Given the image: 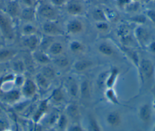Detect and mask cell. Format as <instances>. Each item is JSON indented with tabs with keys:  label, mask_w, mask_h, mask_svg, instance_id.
<instances>
[{
	"label": "cell",
	"mask_w": 155,
	"mask_h": 131,
	"mask_svg": "<svg viewBox=\"0 0 155 131\" xmlns=\"http://www.w3.org/2000/svg\"><path fill=\"white\" fill-rule=\"evenodd\" d=\"M13 19L0 10V32L4 41L11 42L16 38V30Z\"/></svg>",
	"instance_id": "6da1fadb"
},
{
	"label": "cell",
	"mask_w": 155,
	"mask_h": 131,
	"mask_svg": "<svg viewBox=\"0 0 155 131\" xmlns=\"http://www.w3.org/2000/svg\"><path fill=\"white\" fill-rule=\"evenodd\" d=\"M36 9L37 17L42 21H56L58 16L57 11L51 3L39 1Z\"/></svg>",
	"instance_id": "7a4b0ae2"
},
{
	"label": "cell",
	"mask_w": 155,
	"mask_h": 131,
	"mask_svg": "<svg viewBox=\"0 0 155 131\" xmlns=\"http://www.w3.org/2000/svg\"><path fill=\"white\" fill-rule=\"evenodd\" d=\"M42 34L48 37L61 35L62 31L55 21H42L40 25Z\"/></svg>",
	"instance_id": "3957f363"
},
{
	"label": "cell",
	"mask_w": 155,
	"mask_h": 131,
	"mask_svg": "<svg viewBox=\"0 0 155 131\" xmlns=\"http://www.w3.org/2000/svg\"><path fill=\"white\" fill-rule=\"evenodd\" d=\"M4 5V8L2 10L12 19L14 20L19 18L22 5L19 0H7Z\"/></svg>",
	"instance_id": "277c9868"
},
{
	"label": "cell",
	"mask_w": 155,
	"mask_h": 131,
	"mask_svg": "<svg viewBox=\"0 0 155 131\" xmlns=\"http://www.w3.org/2000/svg\"><path fill=\"white\" fill-rule=\"evenodd\" d=\"M41 42L42 39L39 33L21 36V42L22 46L30 51L36 50L41 45Z\"/></svg>",
	"instance_id": "5b68a950"
},
{
	"label": "cell",
	"mask_w": 155,
	"mask_h": 131,
	"mask_svg": "<svg viewBox=\"0 0 155 131\" xmlns=\"http://www.w3.org/2000/svg\"><path fill=\"white\" fill-rule=\"evenodd\" d=\"M37 18L35 7H22L19 19L22 22H35Z\"/></svg>",
	"instance_id": "8992f818"
},
{
	"label": "cell",
	"mask_w": 155,
	"mask_h": 131,
	"mask_svg": "<svg viewBox=\"0 0 155 131\" xmlns=\"http://www.w3.org/2000/svg\"><path fill=\"white\" fill-rule=\"evenodd\" d=\"M19 31L21 36H28L38 33L39 28L35 22H22Z\"/></svg>",
	"instance_id": "52a82bcc"
},
{
	"label": "cell",
	"mask_w": 155,
	"mask_h": 131,
	"mask_svg": "<svg viewBox=\"0 0 155 131\" xmlns=\"http://www.w3.org/2000/svg\"><path fill=\"white\" fill-rule=\"evenodd\" d=\"M139 67L143 77L148 79L153 76L154 67L152 62L150 60L147 59H142L139 63Z\"/></svg>",
	"instance_id": "ba28073f"
},
{
	"label": "cell",
	"mask_w": 155,
	"mask_h": 131,
	"mask_svg": "<svg viewBox=\"0 0 155 131\" xmlns=\"http://www.w3.org/2000/svg\"><path fill=\"white\" fill-rule=\"evenodd\" d=\"M84 28L83 23L78 19H72L66 25V30L71 34H78L82 33Z\"/></svg>",
	"instance_id": "9c48e42d"
},
{
	"label": "cell",
	"mask_w": 155,
	"mask_h": 131,
	"mask_svg": "<svg viewBox=\"0 0 155 131\" xmlns=\"http://www.w3.org/2000/svg\"><path fill=\"white\" fill-rule=\"evenodd\" d=\"M48 53L54 57L62 55L64 51V46L63 43L58 40L51 42L47 46Z\"/></svg>",
	"instance_id": "30bf717a"
},
{
	"label": "cell",
	"mask_w": 155,
	"mask_h": 131,
	"mask_svg": "<svg viewBox=\"0 0 155 131\" xmlns=\"http://www.w3.org/2000/svg\"><path fill=\"white\" fill-rule=\"evenodd\" d=\"M151 108L149 104L145 103L139 107V116L140 120L145 124L150 123L151 119Z\"/></svg>",
	"instance_id": "8fae6325"
},
{
	"label": "cell",
	"mask_w": 155,
	"mask_h": 131,
	"mask_svg": "<svg viewBox=\"0 0 155 131\" xmlns=\"http://www.w3.org/2000/svg\"><path fill=\"white\" fill-rule=\"evenodd\" d=\"M106 121L110 126L116 127L121 124L122 117L119 112L112 111L107 114L106 117Z\"/></svg>",
	"instance_id": "7c38bea8"
},
{
	"label": "cell",
	"mask_w": 155,
	"mask_h": 131,
	"mask_svg": "<svg viewBox=\"0 0 155 131\" xmlns=\"http://www.w3.org/2000/svg\"><path fill=\"white\" fill-rule=\"evenodd\" d=\"M33 57L35 61L42 65H48L51 62L49 56L41 50H36L33 51Z\"/></svg>",
	"instance_id": "4fadbf2b"
},
{
	"label": "cell",
	"mask_w": 155,
	"mask_h": 131,
	"mask_svg": "<svg viewBox=\"0 0 155 131\" xmlns=\"http://www.w3.org/2000/svg\"><path fill=\"white\" fill-rule=\"evenodd\" d=\"M36 91V86L35 83L31 80H25L22 88V94L27 97H30L35 95Z\"/></svg>",
	"instance_id": "5bb4252c"
},
{
	"label": "cell",
	"mask_w": 155,
	"mask_h": 131,
	"mask_svg": "<svg viewBox=\"0 0 155 131\" xmlns=\"http://www.w3.org/2000/svg\"><path fill=\"white\" fill-rule=\"evenodd\" d=\"M17 53L16 50L10 47L0 48V62L8 61L15 57Z\"/></svg>",
	"instance_id": "9a60e30c"
},
{
	"label": "cell",
	"mask_w": 155,
	"mask_h": 131,
	"mask_svg": "<svg viewBox=\"0 0 155 131\" xmlns=\"http://www.w3.org/2000/svg\"><path fill=\"white\" fill-rule=\"evenodd\" d=\"M66 10L69 14L76 16L81 14L83 12L84 8L83 6L81 4L78 3V2L72 1L68 4L67 5Z\"/></svg>",
	"instance_id": "2e32d148"
},
{
	"label": "cell",
	"mask_w": 155,
	"mask_h": 131,
	"mask_svg": "<svg viewBox=\"0 0 155 131\" xmlns=\"http://www.w3.org/2000/svg\"><path fill=\"white\" fill-rule=\"evenodd\" d=\"M93 65V62L91 60L87 59L79 60L73 65L74 69L79 72H82L87 71Z\"/></svg>",
	"instance_id": "e0dca14e"
},
{
	"label": "cell",
	"mask_w": 155,
	"mask_h": 131,
	"mask_svg": "<svg viewBox=\"0 0 155 131\" xmlns=\"http://www.w3.org/2000/svg\"><path fill=\"white\" fill-rule=\"evenodd\" d=\"M79 94L81 97L85 100H88L91 97V87L90 82L87 80H83L79 86Z\"/></svg>",
	"instance_id": "ac0fdd59"
},
{
	"label": "cell",
	"mask_w": 155,
	"mask_h": 131,
	"mask_svg": "<svg viewBox=\"0 0 155 131\" xmlns=\"http://www.w3.org/2000/svg\"><path fill=\"white\" fill-rule=\"evenodd\" d=\"M135 36L137 41L141 44L145 43L149 38L147 30L142 27H137L135 30Z\"/></svg>",
	"instance_id": "d6986e66"
},
{
	"label": "cell",
	"mask_w": 155,
	"mask_h": 131,
	"mask_svg": "<svg viewBox=\"0 0 155 131\" xmlns=\"http://www.w3.org/2000/svg\"><path fill=\"white\" fill-rule=\"evenodd\" d=\"M118 73H119V71L117 68H113L111 71L108 77L106 78V80L105 81V84L107 87V88H111L113 87L114 85L115 84Z\"/></svg>",
	"instance_id": "ffe728a7"
},
{
	"label": "cell",
	"mask_w": 155,
	"mask_h": 131,
	"mask_svg": "<svg viewBox=\"0 0 155 131\" xmlns=\"http://www.w3.org/2000/svg\"><path fill=\"white\" fill-rule=\"evenodd\" d=\"M99 52L104 56H111L114 53V50L113 48L107 43H102L98 46Z\"/></svg>",
	"instance_id": "44dd1931"
},
{
	"label": "cell",
	"mask_w": 155,
	"mask_h": 131,
	"mask_svg": "<svg viewBox=\"0 0 155 131\" xmlns=\"http://www.w3.org/2000/svg\"><path fill=\"white\" fill-rule=\"evenodd\" d=\"M70 50L75 54L81 53L84 50V45L78 40H72L69 44Z\"/></svg>",
	"instance_id": "7402d4cb"
},
{
	"label": "cell",
	"mask_w": 155,
	"mask_h": 131,
	"mask_svg": "<svg viewBox=\"0 0 155 131\" xmlns=\"http://www.w3.org/2000/svg\"><path fill=\"white\" fill-rule=\"evenodd\" d=\"M54 63L59 68H66L70 65L69 59L64 56L60 55L56 57V59L54 60Z\"/></svg>",
	"instance_id": "603a6c76"
},
{
	"label": "cell",
	"mask_w": 155,
	"mask_h": 131,
	"mask_svg": "<svg viewBox=\"0 0 155 131\" xmlns=\"http://www.w3.org/2000/svg\"><path fill=\"white\" fill-rule=\"evenodd\" d=\"M67 113L72 118H78L79 117L80 112L78 106L74 104H70L66 109Z\"/></svg>",
	"instance_id": "cb8c5ba5"
},
{
	"label": "cell",
	"mask_w": 155,
	"mask_h": 131,
	"mask_svg": "<svg viewBox=\"0 0 155 131\" xmlns=\"http://www.w3.org/2000/svg\"><path fill=\"white\" fill-rule=\"evenodd\" d=\"M41 73L49 80L53 79L55 77L54 69L48 65H45L43 66L41 69Z\"/></svg>",
	"instance_id": "d4e9b609"
},
{
	"label": "cell",
	"mask_w": 155,
	"mask_h": 131,
	"mask_svg": "<svg viewBox=\"0 0 155 131\" xmlns=\"http://www.w3.org/2000/svg\"><path fill=\"white\" fill-rule=\"evenodd\" d=\"M36 80L38 85L42 89H46L49 86V80L45 77L41 72L36 76Z\"/></svg>",
	"instance_id": "484cf974"
},
{
	"label": "cell",
	"mask_w": 155,
	"mask_h": 131,
	"mask_svg": "<svg viewBox=\"0 0 155 131\" xmlns=\"http://www.w3.org/2000/svg\"><path fill=\"white\" fill-rule=\"evenodd\" d=\"M93 18L96 21H107V18L105 12L101 8H96L92 14Z\"/></svg>",
	"instance_id": "4316f807"
},
{
	"label": "cell",
	"mask_w": 155,
	"mask_h": 131,
	"mask_svg": "<svg viewBox=\"0 0 155 131\" xmlns=\"http://www.w3.org/2000/svg\"><path fill=\"white\" fill-rule=\"evenodd\" d=\"M105 96L113 104H119V102L117 98L116 92L113 89V88H108L107 89V91H105Z\"/></svg>",
	"instance_id": "83f0119b"
},
{
	"label": "cell",
	"mask_w": 155,
	"mask_h": 131,
	"mask_svg": "<svg viewBox=\"0 0 155 131\" xmlns=\"http://www.w3.org/2000/svg\"><path fill=\"white\" fill-rule=\"evenodd\" d=\"M51 98L56 103H61L62 101L64 100V94L62 91L59 88L54 89L53 91Z\"/></svg>",
	"instance_id": "f1b7e54d"
},
{
	"label": "cell",
	"mask_w": 155,
	"mask_h": 131,
	"mask_svg": "<svg viewBox=\"0 0 155 131\" xmlns=\"http://www.w3.org/2000/svg\"><path fill=\"white\" fill-rule=\"evenodd\" d=\"M68 90L70 94L73 97H78L79 94V86L75 81H72L70 83Z\"/></svg>",
	"instance_id": "f546056e"
},
{
	"label": "cell",
	"mask_w": 155,
	"mask_h": 131,
	"mask_svg": "<svg viewBox=\"0 0 155 131\" xmlns=\"http://www.w3.org/2000/svg\"><path fill=\"white\" fill-rule=\"evenodd\" d=\"M20 97V92L17 90H12L6 94V99L8 101H15Z\"/></svg>",
	"instance_id": "4dcf8cb0"
},
{
	"label": "cell",
	"mask_w": 155,
	"mask_h": 131,
	"mask_svg": "<svg viewBox=\"0 0 155 131\" xmlns=\"http://www.w3.org/2000/svg\"><path fill=\"white\" fill-rule=\"evenodd\" d=\"M89 124H90V127L91 130L93 131H99L101 130V127L99 125L97 121L93 117H90L89 118Z\"/></svg>",
	"instance_id": "1f68e13d"
},
{
	"label": "cell",
	"mask_w": 155,
	"mask_h": 131,
	"mask_svg": "<svg viewBox=\"0 0 155 131\" xmlns=\"http://www.w3.org/2000/svg\"><path fill=\"white\" fill-rule=\"evenodd\" d=\"M109 25L107 24L106 21H99L96 22V28L100 31H107L109 29Z\"/></svg>",
	"instance_id": "d6a6232c"
},
{
	"label": "cell",
	"mask_w": 155,
	"mask_h": 131,
	"mask_svg": "<svg viewBox=\"0 0 155 131\" xmlns=\"http://www.w3.org/2000/svg\"><path fill=\"white\" fill-rule=\"evenodd\" d=\"M22 7H35L39 1L38 0H19Z\"/></svg>",
	"instance_id": "836d02e7"
},
{
	"label": "cell",
	"mask_w": 155,
	"mask_h": 131,
	"mask_svg": "<svg viewBox=\"0 0 155 131\" xmlns=\"http://www.w3.org/2000/svg\"><path fill=\"white\" fill-rule=\"evenodd\" d=\"M67 125V118L65 115H62L58 121V126L60 129H64Z\"/></svg>",
	"instance_id": "e575fe53"
},
{
	"label": "cell",
	"mask_w": 155,
	"mask_h": 131,
	"mask_svg": "<svg viewBox=\"0 0 155 131\" xmlns=\"http://www.w3.org/2000/svg\"><path fill=\"white\" fill-rule=\"evenodd\" d=\"M131 1L132 0H116V4L119 7L123 8H125Z\"/></svg>",
	"instance_id": "d590c367"
},
{
	"label": "cell",
	"mask_w": 155,
	"mask_h": 131,
	"mask_svg": "<svg viewBox=\"0 0 155 131\" xmlns=\"http://www.w3.org/2000/svg\"><path fill=\"white\" fill-rule=\"evenodd\" d=\"M147 16L148 18L155 25V10H147Z\"/></svg>",
	"instance_id": "8d00e7d4"
},
{
	"label": "cell",
	"mask_w": 155,
	"mask_h": 131,
	"mask_svg": "<svg viewBox=\"0 0 155 131\" xmlns=\"http://www.w3.org/2000/svg\"><path fill=\"white\" fill-rule=\"evenodd\" d=\"M133 21L139 24H143L146 21V18L143 15H138L133 18Z\"/></svg>",
	"instance_id": "74e56055"
},
{
	"label": "cell",
	"mask_w": 155,
	"mask_h": 131,
	"mask_svg": "<svg viewBox=\"0 0 155 131\" xmlns=\"http://www.w3.org/2000/svg\"><path fill=\"white\" fill-rule=\"evenodd\" d=\"M66 0H49V2L51 3L54 7H60L65 4Z\"/></svg>",
	"instance_id": "f35d334b"
},
{
	"label": "cell",
	"mask_w": 155,
	"mask_h": 131,
	"mask_svg": "<svg viewBox=\"0 0 155 131\" xmlns=\"http://www.w3.org/2000/svg\"><path fill=\"white\" fill-rule=\"evenodd\" d=\"M13 66H14V69L15 68L16 71H23V69L24 68V65L22 63V62L21 61H18L14 63L13 64Z\"/></svg>",
	"instance_id": "ab89813d"
},
{
	"label": "cell",
	"mask_w": 155,
	"mask_h": 131,
	"mask_svg": "<svg viewBox=\"0 0 155 131\" xmlns=\"http://www.w3.org/2000/svg\"><path fill=\"white\" fill-rule=\"evenodd\" d=\"M69 130H71V131H82L84 130V129H82V126L79 124H74L73 126H71L70 129Z\"/></svg>",
	"instance_id": "60d3db41"
},
{
	"label": "cell",
	"mask_w": 155,
	"mask_h": 131,
	"mask_svg": "<svg viewBox=\"0 0 155 131\" xmlns=\"http://www.w3.org/2000/svg\"><path fill=\"white\" fill-rule=\"evenodd\" d=\"M149 49L152 53H155V41H153L150 43Z\"/></svg>",
	"instance_id": "b9f144b4"
},
{
	"label": "cell",
	"mask_w": 155,
	"mask_h": 131,
	"mask_svg": "<svg viewBox=\"0 0 155 131\" xmlns=\"http://www.w3.org/2000/svg\"><path fill=\"white\" fill-rule=\"evenodd\" d=\"M4 41V39H3V37H2V36L0 32V43H1L2 42Z\"/></svg>",
	"instance_id": "7bdbcfd3"
},
{
	"label": "cell",
	"mask_w": 155,
	"mask_h": 131,
	"mask_svg": "<svg viewBox=\"0 0 155 131\" xmlns=\"http://www.w3.org/2000/svg\"><path fill=\"white\" fill-rule=\"evenodd\" d=\"M132 1H138L139 0H132Z\"/></svg>",
	"instance_id": "ee69618b"
},
{
	"label": "cell",
	"mask_w": 155,
	"mask_h": 131,
	"mask_svg": "<svg viewBox=\"0 0 155 131\" xmlns=\"http://www.w3.org/2000/svg\"><path fill=\"white\" fill-rule=\"evenodd\" d=\"M0 74H1V69H0Z\"/></svg>",
	"instance_id": "f6af8a7d"
},
{
	"label": "cell",
	"mask_w": 155,
	"mask_h": 131,
	"mask_svg": "<svg viewBox=\"0 0 155 131\" xmlns=\"http://www.w3.org/2000/svg\"><path fill=\"white\" fill-rule=\"evenodd\" d=\"M38 1H39V0H38Z\"/></svg>",
	"instance_id": "bcb514c9"
},
{
	"label": "cell",
	"mask_w": 155,
	"mask_h": 131,
	"mask_svg": "<svg viewBox=\"0 0 155 131\" xmlns=\"http://www.w3.org/2000/svg\"><path fill=\"white\" fill-rule=\"evenodd\" d=\"M0 1H1V0H0Z\"/></svg>",
	"instance_id": "7dc6e473"
}]
</instances>
